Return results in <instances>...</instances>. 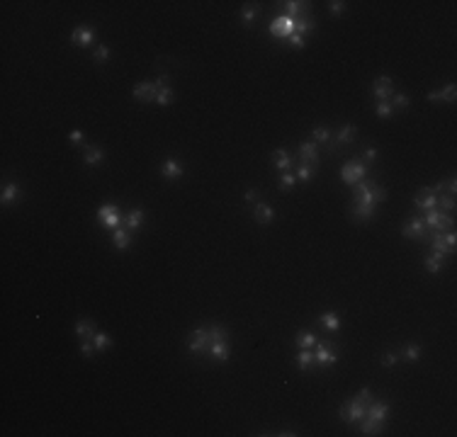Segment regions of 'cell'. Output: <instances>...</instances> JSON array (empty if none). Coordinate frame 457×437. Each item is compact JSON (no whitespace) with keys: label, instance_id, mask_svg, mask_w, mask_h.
<instances>
[{"label":"cell","instance_id":"f907efd6","mask_svg":"<svg viewBox=\"0 0 457 437\" xmlns=\"http://www.w3.org/2000/svg\"><path fill=\"white\" fill-rule=\"evenodd\" d=\"M93 350H95V342H93V340H83V342H80L83 357H93Z\"/></svg>","mask_w":457,"mask_h":437},{"label":"cell","instance_id":"681fc988","mask_svg":"<svg viewBox=\"0 0 457 437\" xmlns=\"http://www.w3.org/2000/svg\"><path fill=\"white\" fill-rule=\"evenodd\" d=\"M287 42H290V46L292 49H304V37H301V34H290V37H287Z\"/></svg>","mask_w":457,"mask_h":437},{"label":"cell","instance_id":"ee69618b","mask_svg":"<svg viewBox=\"0 0 457 437\" xmlns=\"http://www.w3.org/2000/svg\"><path fill=\"white\" fill-rule=\"evenodd\" d=\"M209 335H212V340H224L229 333H226V328H224V326L214 323V326H209Z\"/></svg>","mask_w":457,"mask_h":437},{"label":"cell","instance_id":"9a60e30c","mask_svg":"<svg viewBox=\"0 0 457 437\" xmlns=\"http://www.w3.org/2000/svg\"><path fill=\"white\" fill-rule=\"evenodd\" d=\"M93 42H95V29L93 27H78V29L71 32V44H76V46H90Z\"/></svg>","mask_w":457,"mask_h":437},{"label":"cell","instance_id":"e0dca14e","mask_svg":"<svg viewBox=\"0 0 457 437\" xmlns=\"http://www.w3.org/2000/svg\"><path fill=\"white\" fill-rule=\"evenodd\" d=\"M182 165L175 161V158H166L163 161V165H161V175L166 177V180H178V177H182Z\"/></svg>","mask_w":457,"mask_h":437},{"label":"cell","instance_id":"83f0119b","mask_svg":"<svg viewBox=\"0 0 457 437\" xmlns=\"http://www.w3.org/2000/svg\"><path fill=\"white\" fill-rule=\"evenodd\" d=\"M314 27H316V22H314V17H297L294 20V32L297 34H309V32H314Z\"/></svg>","mask_w":457,"mask_h":437},{"label":"cell","instance_id":"7c38bea8","mask_svg":"<svg viewBox=\"0 0 457 437\" xmlns=\"http://www.w3.org/2000/svg\"><path fill=\"white\" fill-rule=\"evenodd\" d=\"M299 161L309 165H319V148L316 141H301L299 143Z\"/></svg>","mask_w":457,"mask_h":437},{"label":"cell","instance_id":"bcb514c9","mask_svg":"<svg viewBox=\"0 0 457 437\" xmlns=\"http://www.w3.org/2000/svg\"><path fill=\"white\" fill-rule=\"evenodd\" d=\"M443 240H445L447 251H450V253H455V245H457V236H455V231H443Z\"/></svg>","mask_w":457,"mask_h":437},{"label":"cell","instance_id":"e575fe53","mask_svg":"<svg viewBox=\"0 0 457 437\" xmlns=\"http://www.w3.org/2000/svg\"><path fill=\"white\" fill-rule=\"evenodd\" d=\"M312 364H314V352H312V350H299V355H297V367H299L301 371H307Z\"/></svg>","mask_w":457,"mask_h":437},{"label":"cell","instance_id":"b9f144b4","mask_svg":"<svg viewBox=\"0 0 457 437\" xmlns=\"http://www.w3.org/2000/svg\"><path fill=\"white\" fill-rule=\"evenodd\" d=\"M294 182H297V175H292L290 170H287V173H282V177H280V190L287 192V190L294 187Z\"/></svg>","mask_w":457,"mask_h":437},{"label":"cell","instance_id":"2e32d148","mask_svg":"<svg viewBox=\"0 0 457 437\" xmlns=\"http://www.w3.org/2000/svg\"><path fill=\"white\" fill-rule=\"evenodd\" d=\"M404 233V238H423V233H425V224H423V218L421 216H413L406 226L402 229Z\"/></svg>","mask_w":457,"mask_h":437},{"label":"cell","instance_id":"836d02e7","mask_svg":"<svg viewBox=\"0 0 457 437\" xmlns=\"http://www.w3.org/2000/svg\"><path fill=\"white\" fill-rule=\"evenodd\" d=\"M173 98H175V95H173V90L166 85V87H158L156 100H154V102H156V105H161V107H168V105L173 102Z\"/></svg>","mask_w":457,"mask_h":437},{"label":"cell","instance_id":"1f68e13d","mask_svg":"<svg viewBox=\"0 0 457 437\" xmlns=\"http://www.w3.org/2000/svg\"><path fill=\"white\" fill-rule=\"evenodd\" d=\"M421 352H423V348H421L418 342H411V345H406V348L402 350V357L406 362H416L418 357H421Z\"/></svg>","mask_w":457,"mask_h":437},{"label":"cell","instance_id":"8d00e7d4","mask_svg":"<svg viewBox=\"0 0 457 437\" xmlns=\"http://www.w3.org/2000/svg\"><path fill=\"white\" fill-rule=\"evenodd\" d=\"M241 17H243L246 27H251L258 17V5H243V10H241Z\"/></svg>","mask_w":457,"mask_h":437},{"label":"cell","instance_id":"4316f807","mask_svg":"<svg viewBox=\"0 0 457 437\" xmlns=\"http://www.w3.org/2000/svg\"><path fill=\"white\" fill-rule=\"evenodd\" d=\"M319 323H321L326 330H331V333H336V330L341 328V321H338V316H336L333 311H326V314H321V316H319Z\"/></svg>","mask_w":457,"mask_h":437},{"label":"cell","instance_id":"7dc6e473","mask_svg":"<svg viewBox=\"0 0 457 437\" xmlns=\"http://www.w3.org/2000/svg\"><path fill=\"white\" fill-rule=\"evenodd\" d=\"M411 105V98L409 95H404V92H399V95H394V105L391 107H399V109H406Z\"/></svg>","mask_w":457,"mask_h":437},{"label":"cell","instance_id":"d6a6232c","mask_svg":"<svg viewBox=\"0 0 457 437\" xmlns=\"http://www.w3.org/2000/svg\"><path fill=\"white\" fill-rule=\"evenodd\" d=\"M141 224H144V209H134V211H129V216H127V229L136 231Z\"/></svg>","mask_w":457,"mask_h":437},{"label":"cell","instance_id":"8fae6325","mask_svg":"<svg viewBox=\"0 0 457 437\" xmlns=\"http://www.w3.org/2000/svg\"><path fill=\"white\" fill-rule=\"evenodd\" d=\"M270 34L278 37V39H287L290 34H294V17H290V15L278 17V20L270 24Z\"/></svg>","mask_w":457,"mask_h":437},{"label":"cell","instance_id":"ba28073f","mask_svg":"<svg viewBox=\"0 0 457 437\" xmlns=\"http://www.w3.org/2000/svg\"><path fill=\"white\" fill-rule=\"evenodd\" d=\"M98 218H100V224L105 226V229H119V224H122V214H119V209L114 207V204H105V207H100V211H98Z\"/></svg>","mask_w":457,"mask_h":437},{"label":"cell","instance_id":"f6af8a7d","mask_svg":"<svg viewBox=\"0 0 457 437\" xmlns=\"http://www.w3.org/2000/svg\"><path fill=\"white\" fill-rule=\"evenodd\" d=\"M391 112H394V107H391L389 102H377V117H382V119H389Z\"/></svg>","mask_w":457,"mask_h":437},{"label":"cell","instance_id":"3957f363","mask_svg":"<svg viewBox=\"0 0 457 437\" xmlns=\"http://www.w3.org/2000/svg\"><path fill=\"white\" fill-rule=\"evenodd\" d=\"M355 187V202H362V204H375L377 207L379 202L387 199V190H382L375 182H357Z\"/></svg>","mask_w":457,"mask_h":437},{"label":"cell","instance_id":"52a82bcc","mask_svg":"<svg viewBox=\"0 0 457 437\" xmlns=\"http://www.w3.org/2000/svg\"><path fill=\"white\" fill-rule=\"evenodd\" d=\"M336 345L333 342H319L316 345V352H314V362L319 364V367H331V364H336V360H338V355H336Z\"/></svg>","mask_w":457,"mask_h":437},{"label":"cell","instance_id":"816d5d0a","mask_svg":"<svg viewBox=\"0 0 457 437\" xmlns=\"http://www.w3.org/2000/svg\"><path fill=\"white\" fill-rule=\"evenodd\" d=\"M346 3H343V0H333V3H331V12H333V15H343V12H346Z\"/></svg>","mask_w":457,"mask_h":437},{"label":"cell","instance_id":"5b68a950","mask_svg":"<svg viewBox=\"0 0 457 437\" xmlns=\"http://www.w3.org/2000/svg\"><path fill=\"white\" fill-rule=\"evenodd\" d=\"M423 224H425V229L438 231V233H443L445 229H452V218L447 216L445 211H440L438 207H435V209H428V211H425Z\"/></svg>","mask_w":457,"mask_h":437},{"label":"cell","instance_id":"74e56055","mask_svg":"<svg viewBox=\"0 0 457 437\" xmlns=\"http://www.w3.org/2000/svg\"><path fill=\"white\" fill-rule=\"evenodd\" d=\"M431 245H433V253H440V255H447V253H450L445 240H443V233H438V231H435L433 238H431Z\"/></svg>","mask_w":457,"mask_h":437},{"label":"cell","instance_id":"5bb4252c","mask_svg":"<svg viewBox=\"0 0 457 437\" xmlns=\"http://www.w3.org/2000/svg\"><path fill=\"white\" fill-rule=\"evenodd\" d=\"M209 355H212V360L217 362H229L231 357V348H229V340H212V345H209Z\"/></svg>","mask_w":457,"mask_h":437},{"label":"cell","instance_id":"f546056e","mask_svg":"<svg viewBox=\"0 0 457 437\" xmlns=\"http://www.w3.org/2000/svg\"><path fill=\"white\" fill-rule=\"evenodd\" d=\"M285 5V15H290V17H294L297 20V15H299L301 10H309V3H299V0H287V3H282Z\"/></svg>","mask_w":457,"mask_h":437},{"label":"cell","instance_id":"ab89813d","mask_svg":"<svg viewBox=\"0 0 457 437\" xmlns=\"http://www.w3.org/2000/svg\"><path fill=\"white\" fill-rule=\"evenodd\" d=\"M312 136H314V141H319V143H331V131L326 129V127H316V129L312 131Z\"/></svg>","mask_w":457,"mask_h":437},{"label":"cell","instance_id":"ffe728a7","mask_svg":"<svg viewBox=\"0 0 457 437\" xmlns=\"http://www.w3.org/2000/svg\"><path fill=\"white\" fill-rule=\"evenodd\" d=\"M112 243L117 251H127L132 245V236H129V229H114L112 231Z\"/></svg>","mask_w":457,"mask_h":437},{"label":"cell","instance_id":"4dcf8cb0","mask_svg":"<svg viewBox=\"0 0 457 437\" xmlns=\"http://www.w3.org/2000/svg\"><path fill=\"white\" fill-rule=\"evenodd\" d=\"M297 345H299V350H309L312 345H316V335L312 330H299L297 333Z\"/></svg>","mask_w":457,"mask_h":437},{"label":"cell","instance_id":"9c48e42d","mask_svg":"<svg viewBox=\"0 0 457 437\" xmlns=\"http://www.w3.org/2000/svg\"><path fill=\"white\" fill-rule=\"evenodd\" d=\"M372 92L379 102H389V98H394V80L389 76H379L372 83Z\"/></svg>","mask_w":457,"mask_h":437},{"label":"cell","instance_id":"44dd1931","mask_svg":"<svg viewBox=\"0 0 457 437\" xmlns=\"http://www.w3.org/2000/svg\"><path fill=\"white\" fill-rule=\"evenodd\" d=\"M253 216H256V221L260 226H268V224H272V218H275V211H272V207H268V204H258Z\"/></svg>","mask_w":457,"mask_h":437},{"label":"cell","instance_id":"8992f818","mask_svg":"<svg viewBox=\"0 0 457 437\" xmlns=\"http://www.w3.org/2000/svg\"><path fill=\"white\" fill-rule=\"evenodd\" d=\"M368 175V165L360 163V161H350L341 168V177H343V182L346 185H357V182H362V177Z\"/></svg>","mask_w":457,"mask_h":437},{"label":"cell","instance_id":"db71d44e","mask_svg":"<svg viewBox=\"0 0 457 437\" xmlns=\"http://www.w3.org/2000/svg\"><path fill=\"white\" fill-rule=\"evenodd\" d=\"M455 192H457V182H455V177H450V182H447V195L455 197Z\"/></svg>","mask_w":457,"mask_h":437},{"label":"cell","instance_id":"11a10c76","mask_svg":"<svg viewBox=\"0 0 457 437\" xmlns=\"http://www.w3.org/2000/svg\"><path fill=\"white\" fill-rule=\"evenodd\" d=\"M258 199V190H248L246 192V202H256Z\"/></svg>","mask_w":457,"mask_h":437},{"label":"cell","instance_id":"4fadbf2b","mask_svg":"<svg viewBox=\"0 0 457 437\" xmlns=\"http://www.w3.org/2000/svg\"><path fill=\"white\" fill-rule=\"evenodd\" d=\"M156 92H158V87L156 83H151V80H141L139 85L134 87V95L136 100H141V102H151V100H156Z\"/></svg>","mask_w":457,"mask_h":437},{"label":"cell","instance_id":"cb8c5ba5","mask_svg":"<svg viewBox=\"0 0 457 437\" xmlns=\"http://www.w3.org/2000/svg\"><path fill=\"white\" fill-rule=\"evenodd\" d=\"M457 98V87L450 83L445 90H440V92H428V100L431 102H438V100H443V102H455Z\"/></svg>","mask_w":457,"mask_h":437},{"label":"cell","instance_id":"d4e9b609","mask_svg":"<svg viewBox=\"0 0 457 437\" xmlns=\"http://www.w3.org/2000/svg\"><path fill=\"white\" fill-rule=\"evenodd\" d=\"M375 204H362V202H355V207H353V214H355V218H360V221H370V218L375 216Z\"/></svg>","mask_w":457,"mask_h":437},{"label":"cell","instance_id":"d6986e66","mask_svg":"<svg viewBox=\"0 0 457 437\" xmlns=\"http://www.w3.org/2000/svg\"><path fill=\"white\" fill-rule=\"evenodd\" d=\"M95 333H98V328H95V323L88 321V318H80L78 323H76V335H78V338L93 340L95 338Z\"/></svg>","mask_w":457,"mask_h":437},{"label":"cell","instance_id":"9f6ffc18","mask_svg":"<svg viewBox=\"0 0 457 437\" xmlns=\"http://www.w3.org/2000/svg\"><path fill=\"white\" fill-rule=\"evenodd\" d=\"M365 158H368V161H375V158H377V148H368V151H365Z\"/></svg>","mask_w":457,"mask_h":437},{"label":"cell","instance_id":"d590c367","mask_svg":"<svg viewBox=\"0 0 457 437\" xmlns=\"http://www.w3.org/2000/svg\"><path fill=\"white\" fill-rule=\"evenodd\" d=\"M314 173H316V165L301 163V165H299V170H297V180H301V182H312Z\"/></svg>","mask_w":457,"mask_h":437},{"label":"cell","instance_id":"f35d334b","mask_svg":"<svg viewBox=\"0 0 457 437\" xmlns=\"http://www.w3.org/2000/svg\"><path fill=\"white\" fill-rule=\"evenodd\" d=\"M93 342H95V350H107L112 345V338L107 335V333L98 330V333H95V338H93Z\"/></svg>","mask_w":457,"mask_h":437},{"label":"cell","instance_id":"f5cc1de1","mask_svg":"<svg viewBox=\"0 0 457 437\" xmlns=\"http://www.w3.org/2000/svg\"><path fill=\"white\" fill-rule=\"evenodd\" d=\"M68 141L73 143V146H80V143H83V134H80V131H71V134H68Z\"/></svg>","mask_w":457,"mask_h":437},{"label":"cell","instance_id":"c3c4849f","mask_svg":"<svg viewBox=\"0 0 457 437\" xmlns=\"http://www.w3.org/2000/svg\"><path fill=\"white\" fill-rule=\"evenodd\" d=\"M397 362H399V355H397V352H391V350L382 355V364H384V367H394Z\"/></svg>","mask_w":457,"mask_h":437},{"label":"cell","instance_id":"6da1fadb","mask_svg":"<svg viewBox=\"0 0 457 437\" xmlns=\"http://www.w3.org/2000/svg\"><path fill=\"white\" fill-rule=\"evenodd\" d=\"M370 403H372V393H370V389H362L355 398H350L346 405H341V420H346V423H357V420H362L365 413H368Z\"/></svg>","mask_w":457,"mask_h":437},{"label":"cell","instance_id":"30bf717a","mask_svg":"<svg viewBox=\"0 0 457 437\" xmlns=\"http://www.w3.org/2000/svg\"><path fill=\"white\" fill-rule=\"evenodd\" d=\"M438 197L433 192V187H423V190H418L416 195H413V204L416 209H421V211H428V209H435L438 207Z\"/></svg>","mask_w":457,"mask_h":437},{"label":"cell","instance_id":"7402d4cb","mask_svg":"<svg viewBox=\"0 0 457 437\" xmlns=\"http://www.w3.org/2000/svg\"><path fill=\"white\" fill-rule=\"evenodd\" d=\"M102 158H105V153H102L100 146H85V165L88 168H95V165H100L102 163Z\"/></svg>","mask_w":457,"mask_h":437},{"label":"cell","instance_id":"603a6c76","mask_svg":"<svg viewBox=\"0 0 457 437\" xmlns=\"http://www.w3.org/2000/svg\"><path fill=\"white\" fill-rule=\"evenodd\" d=\"M272 161H275V168H278V170L287 173V170H290V165H292V155H290V151L278 148V151L272 153Z\"/></svg>","mask_w":457,"mask_h":437},{"label":"cell","instance_id":"60d3db41","mask_svg":"<svg viewBox=\"0 0 457 437\" xmlns=\"http://www.w3.org/2000/svg\"><path fill=\"white\" fill-rule=\"evenodd\" d=\"M93 58H95L98 64H105V61L110 58V46H105V44H98V46H95V51H93Z\"/></svg>","mask_w":457,"mask_h":437},{"label":"cell","instance_id":"484cf974","mask_svg":"<svg viewBox=\"0 0 457 437\" xmlns=\"http://www.w3.org/2000/svg\"><path fill=\"white\" fill-rule=\"evenodd\" d=\"M443 265H445V255H440V253H433V255H428L425 258V270L431 274L440 272L443 270Z\"/></svg>","mask_w":457,"mask_h":437},{"label":"cell","instance_id":"277c9868","mask_svg":"<svg viewBox=\"0 0 457 437\" xmlns=\"http://www.w3.org/2000/svg\"><path fill=\"white\" fill-rule=\"evenodd\" d=\"M209 345H212V335H209V328H195L188 338V348L190 352L195 355H202V352H209Z\"/></svg>","mask_w":457,"mask_h":437},{"label":"cell","instance_id":"ac0fdd59","mask_svg":"<svg viewBox=\"0 0 457 437\" xmlns=\"http://www.w3.org/2000/svg\"><path fill=\"white\" fill-rule=\"evenodd\" d=\"M20 197H22V190H20V185H17V182H8V185L3 187V195H0V199H3V204L8 207V204H17V202H20Z\"/></svg>","mask_w":457,"mask_h":437},{"label":"cell","instance_id":"7bdbcfd3","mask_svg":"<svg viewBox=\"0 0 457 437\" xmlns=\"http://www.w3.org/2000/svg\"><path fill=\"white\" fill-rule=\"evenodd\" d=\"M438 209H440V211H452V209H455V197H450V195L438 197Z\"/></svg>","mask_w":457,"mask_h":437},{"label":"cell","instance_id":"f1b7e54d","mask_svg":"<svg viewBox=\"0 0 457 437\" xmlns=\"http://www.w3.org/2000/svg\"><path fill=\"white\" fill-rule=\"evenodd\" d=\"M355 134H357L355 127H353V124H346V127H341L338 134H336V143H350L355 139Z\"/></svg>","mask_w":457,"mask_h":437},{"label":"cell","instance_id":"7a4b0ae2","mask_svg":"<svg viewBox=\"0 0 457 437\" xmlns=\"http://www.w3.org/2000/svg\"><path fill=\"white\" fill-rule=\"evenodd\" d=\"M387 415H389V403H370L368 413L362 418V435H379Z\"/></svg>","mask_w":457,"mask_h":437}]
</instances>
